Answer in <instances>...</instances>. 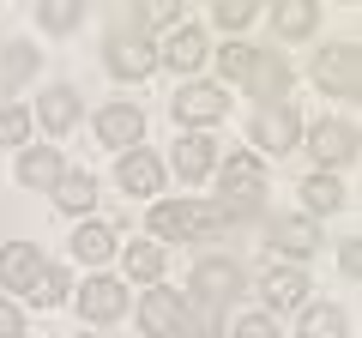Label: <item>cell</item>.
Masks as SVG:
<instances>
[{
    "label": "cell",
    "instance_id": "cell-24",
    "mask_svg": "<svg viewBox=\"0 0 362 338\" xmlns=\"http://www.w3.org/2000/svg\"><path fill=\"white\" fill-rule=\"evenodd\" d=\"M127 278L157 284V278H163V242H133L127 247Z\"/></svg>",
    "mask_w": 362,
    "mask_h": 338
},
{
    "label": "cell",
    "instance_id": "cell-2",
    "mask_svg": "<svg viewBox=\"0 0 362 338\" xmlns=\"http://www.w3.org/2000/svg\"><path fill=\"white\" fill-rule=\"evenodd\" d=\"M218 211H223V223H235V218H247V211L259 206V194H266V163H259L254 151H230L223 157V169H218Z\"/></svg>",
    "mask_w": 362,
    "mask_h": 338
},
{
    "label": "cell",
    "instance_id": "cell-35",
    "mask_svg": "<svg viewBox=\"0 0 362 338\" xmlns=\"http://www.w3.org/2000/svg\"><path fill=\"white\" fill-rule=\"evenodd\" d=\"M0 338H25V314L13 302H0Z\"/></svg>",
    "mask_w": 362,
    "mask_h": 338
},
{
    "label": "cell",
    "instance_id": "cell-12",
    "mask_svg": "<svg viewBox=\"0 0 362 338\" xmlns=\"http://www.w3.org/2000/svg\"><path fill=\"white\" fill-rule=\"evenodd\" d=\"M308 151L320 157V169L350 163V157H356V127H350V121H314V133H308Z\"/></svg>",
    "mask_w": 362,
    "mask_h": 338
},
{
    "label": "cell",
    "instance_id": "cell-22",
    "mask_svg": "<svg viewBox=\"0 0 362 338\" xmlns=\"http://www.w3.org/2000/svg\"><path fill=\"white\" fill-rule=\"evenodd\" d=\"M49 194H54L61 211H90V199H97V175H90V169H73V175H61V182L49 187Z\"/></svg>",
    "mask_w": 362,
    "mask_h": 338
},
{
    "label": "cell",
    "instance_id": "cell-5",
    "mask_svg": "<svg viewBox=\"0 0 362 338\" xmlns=\"http://www.w3.org/2000/svg\"><path fill=\"white\" fill-rule=\"evenodd\" d=\"M103 61H109V73H115V78H145L157 66V49L145 42V30H115L109 49H103Z\"/></svg>",
    "mask_w": 362,
    "mask_h": 338
},
{
    "label": "cell",
    "instance_id": "cell-33",
    "mask_svg": "<svg viewBox=\"0 0 362 338\" xmlns=\"http://www.w3.org/2000/svg\"><path fill=\"white\" fill-rule=\"evenodd\" d=\"M211 18H218V30H242L247 18H254V6H247V0H218Z\"/></svg>",
    "mask_w": 362,
    "mask_h": 338
},
{
    "label": "cell",
    "instance_id": "cell-8",
    "mask_svg": "<svg viewBox=\"0 0 362 338\" xmlns=\"http://www.w3.org/2000/svg\"><path fill=\"white\" fill-rule=\"evenodd\" d=\"M230 115V97H223V85H181L175 91V121H187V127H211V121Z\"/></svg>",
    "mask_w": 362,
    "mask_h": 338
},
{
    "label": "cell",
    "instance_id": "cell-13",
    "mask_svg": "<svg viewBox=\"0 0 362 338\" xmlns=\"http://www.w3.org/2000/svg\"><path fill=\"white\" fill-rule=\"evenodd\" d=\"M181 308L187 302L175 296V290H145V302H139V326L151 338H175L181 332Z\"/></svg>",
    "mask_w": 362,
    "mask_h": 338
},
{
    "label": "cell",
    "instance_id": "cell-14",
    "mask_svg": "<svg viewBox=\"0 0 362 338\" xmlns=\"http://www.w3.org/2000/svg\"><path fill=\"white\" fill-rule=\"evenodd\" d=\"M78 314H85V320H115V314H127V290H121L115 278H85Z\"/></svg>",
    "mask_w": 362,
    "mask_h": 338
},
{
    "label": "cell",
    "instance_id": "cell-11",
    "mask_svg": "<svg viewBox=\"0 0 362 338\" xmlns=\"http://www.w3.org/2000/svg\"><path fill=\"white\" fill-rule=\"evenodd\" d=\"M259 296H266L272 320H278V314H290V308H302V302H308V278H302L296 266H272V272L259 278Z\"/></svg>",
    "mask_w": 362,
    "mask_h": 338
},
{
    "label": "cell",
    "instance_id": "cell-1",
    "mask_svg": "<svg viewBox=\"0 0 362 338\" xmlns=\"http://www.w3.org/2000/svg\"><path fill=\"white\" fill-rule=\"evenodd\" d=\"M151 230L163 242H211L223 230V211L218 199H163V206H151Z\"/></svg>",
    "mask_w": 362,
    "mask_h": 338
},
{
    "label": "cell",
    "instance_id": "cell-20",
    "mask_svg": "<svg viewBox=\"0 0 362 338\" xmlns=\"http://www.w3.org/2000/svg\"><path fill=\"white\" fill-rule=\"evenodd\" d=\"M30 73H37V49L30 42H6L0 49V97H13Z\"/></svg>",
    "mask_w": 362,
    "mask_h": 338
},
{
    "label": "cell",
    "instance_id": "cell-30",
    "mask_svg": "<svg viewBox=\"0 0 362 338\" xmlns=\"http://www.w3.org/2000/svg\"><path fill=\"white\" fill-rule=\"evenodd\" d=\"M78 13H85L78 0H49V6H37V18H42L49 30H73V25H78Z\"/></svg>",
    "mask_w": 362,
    "mask_h": 338
},
{
    "label": "cell",
    "instance_id": "cell-17",
    "mask_svg": "<svg viewBox=\"0 0 362 338\" xmlns=\"http://www.w3.org/2000/svg\"><path fill=\"white\" fill-rule=\"evenodd\" d=\"M115 182L127 187V194H157V187H163V163H157L151 151H121Z\"/></svg>",
    "mask_w": 362,
    "mask_h": 338
},
{
    "label": "cell",
    "instance_id": "cell-23",
    "mask_svg": "<svg viewBox=\"0 0 362 338\" xmlns=\"http://www.w3.org/2000/svg\"><path fill=\"white\" fill-rule=\"evenodd\" d=\"M73 254L85 266L109 260V254H115V230H109V223H78V230H73Z\"/></svg>",
    "mask_w": 362,
    "mask_h": 338
},
{
    "label": "cell",
    "instance_id": "cell-6",
    "mask_svg": "<svg viewBox=\"0 0 362 338\" xmlns=\"http://www.w3.org/2000/svg\"><path fill=\"white\" fill-rule=\"evenodd\" d=\"M296 133H302V121H296V109H290V103H272V109H259V115H254V145L266 157L296 151Z\"/></svg>",
    "mask_w": 362,
    "mask_h": 338
},
{
    "label": "cell",
    "instance_id": "cell-34",
    "mask_svg": "<svg viewBox=\"0 0 362 338\" xmlns=\"http://www.w3.org/2000/svg\"><path fill=\"white\" fill-rule=\"evenodd\" d=\"M235 338H278V320L272 314H242L235 320Z\"/></svg>",
    "mask_w": 362,
    "mask_h": 338
},
{
    "label": "cell",
    "instance_id": "cell-31",
    "mask_svg": "<svg viewBox=\"0 0 362 338\" xmlns=\"http://www.w3.org/2000/svg\"><path fill=\"white\" fill-rule=\"evenodd\" d=\"M247 61H254V49H242V42H223L218 49V73L223 78H247Z\"/></svg>",
    "mask_w": 362,
    "mask_h": 338
},
{
    "label": "cell",
    "instance_id": "cell-36",
    "mask_svg": "<svg viewBox=\"0 0 362 338\" xmlns=\"http://www.w3.org/2000/svg\"><path fill=\"white\" fill-rule=\"evenodd\" d=\"M338 266H344V272L356 278V266H362V247H356V242H344V247H338Z\"/></svg>",
    "mask_w": 362,
    "mask_h": 338
},
{
    "label": "cell",
    "instance_id": "cell-26",
    "mask_svg": "<svg viewBox=\"0 0 362 338\" xmlns=\"http://www.w3.org/2000/svg\"><path fill=\"white\" fill-rule=\"evenodd\" d=\"M181 302H187V296H181ZM181 332H187V338H218V332H223V308L187 302V308H181Z\"/></svg>",
    "mask_w": 362,
    "mask_h": 338
},
{
    "label": "cell",
    "instance_id": "cell-15",
    "mask_svg": "<svg viewBox=\"0 0 362 338\" xmlns=\"http://www.w3.org/2000/svg\"><path fill=\"white\" fill-rule=\"evenodd\" d=\"M169 163H175L181 182H206L211 163H218V139H206V133H187V139L175 145V157H169Z\"/></svg>",
    "mask_w": 362,
    "mask_h": 338
},
{
    "label": "cell",
    "instance_id": "cell-19",
    "mask_svg": "<svg viewBox=\"0 0 362 338\" xmlns=\"http://www.w3.org/2000/svg\"><path fill=\"white\" fill-rule=\"evenodd\" d=\"M272 247H284V254H314V247H320V223L314 218H278L272 223Z\"/></svg>",
    "mask_w": 362,
    "mask_h": 338
},
{
    "label": "cell",
    "instance_id": "cell-27",
    "mask_svg": "<svg viewBox=\"0 0 362 338\" xmlns=\"http://www.w3.org/2000/svg\"><path fill=\"white\" fill-rule=\"evenodd\" d=\"M302 199H308V211H338L344 206V187H338V175H308V182H302Z\"/></svg>",
    "mask_w": 362,
    "mask_h": 338
},
{
    "label": "cell",
    "instance_id": "cell-7",
    "mask_svg": "<svg viewBox=\"0 0 362 338\" xmlns=\"http://www.w3.org/2000/svg\"><path fill=\"white\" fill-rule=\"evenodd\" d=\"M42 266H49V260H42L37 242H6V247H0V284L18 290V296H30V290H37Z\"/></svg>",
    "mask_w": 362,
    "mask_h": 338
},
{
    "label": "cell",
    "instance_id": "cell-10",
    "mask_svg": "<svg viewBox=\"0 0 362 338\" xmlns=\"http://www.w3.org/2000/svg\"><path fill=\"white\" fill-rule=\"evenodd\" d=\"M139 133H145V115L133 103L97 109V139H103V145H115V151H139Z\"/></svg>",
    "mask_w": 362,
    "mask_h": 338
},
{
    "label": "cell",
    "instance_id": "cell-37",
    "mask_svg": "<svg viewBox=\"0 0 362 338\" xmlns=\"http://www.w3.org/2000/svg\"><path fill=\"white\" fill-rule=\"evenodd\" d=\"M78 338H90V332H78Z\"/></svg>",
    "mask_w": 362,
    "mask_h": 338
},
{
    "label": "cell",
    "instance_id": "cell-9",
    "mask_svg": "<svg viewBox=\"0 0 362 338\" xmlns=\"http://www.w3.org/2000/svg\"><path fill=\"white\" fill-rule=\"evenodd\" d=\"M247 91L266 97V109L284 103V91H290V61H284L278 49H254V61H247Z\"/></svg>",
    "mask_w": 362,
    "mask_h": 338
},
{
    "label": "cell",
    "instance_id": "cell-3",
    "mask_svg": "<svg viewBox=\"0 0 362 338\" xmlns=\"http://www.w3.org/2000/svg\"><path fill=\"white\" fill-rule=\"evenodd\" d=\"M187 290H194L187 302H206V308H230V302L242 296V266L223 260V254H211V260H199V266H194Z\"/></svg>",
    "mask_w": 362,
    "mask_h": 338
},
{
    "label": "cell",
    "instance_id": "cell-25",
    "mask_svg": "<svg viewBox=\"0 0 362 338\" xmlns=\"http://www.w3.org/2000/svg\"><path fill=\"white\" fill-rule=\"evenodd\" d=\"M314 18H320V13H314L308 0H284V6L272 13V30H278V37H308Z\"/></svg>",
    "mask_w": 362,
    "mask_h": 338
},
{
    "label": "cell",
    "instance_id": "cell-32",
    "mask_svg": "<svg viewBox=\"0 0 362 338\" xmlns=\"http://www.w3.org/2000/svg\"><path fill=\"white\" fill-rule=\"evenodd\" d=\"M30 139V115L25 109H0V145H25Z\"/></svg>",
    "mask_w": 362,
    "mask_h": 338
},
{
    "label": "cell",
    "instance_id": "cell-28",
    "mask_svg": "<svg viewBox=\"0 0 362 338\" xmlns=\"http://www.w3.org/2000/svg\"><path fill=\"white\" fill-rule=\"evenodd\" d=\"M344 332H350L344 308H308L302 314V338H344Z\"/></svg>",
    "mask_w": 362,
    "mask_h": 338
},
{
    "label": "cell",
    "instance_id": "cell-16",
    "mask_svg": "<svg viewBox=\"0 0 362 338\" xmlns=\"http://www.w3.org/2000/svg\"><path fill=\"white\" fill-rule=\"evenodd\" d=\"M157 61L175 66V73H194V66L206 61V37H199L194 25H175V30L163 37V49H157Z\"/></svg>",
    "mask_w": 362,
    "mask_h": 338
},
{
    "label": "cell",
    "instance_id": "cell-29",
    "mask_svg": "<svg viewBox=\"0 0 362 338\" xmlns=\"http://www.w3.org/2000/svg\"><path fill=\"white\" fill-rule=\"evenodd\" d=\"M66 272L61 266H42V278H37V290H30V302H37V308H54V302H66Z\"/></svg>",
    "mask_w": 362,
    "mask_h": 338
},
{
    "label": "cell",
    "instance_id": "cell-18",
    "mask_svg": "<svg viewBox=\"0 0 362 338\" xmlns=\"http://www.w3.org/2000/svg\"><path fill=\"white\" fill-rule=\"evenodd\" d=\"M37 121L49 133H66L78 121V91H73V85H49V91L37 97Z\"/></svg>",
    "mask_w": 362,
    "mask_h": 338
},
{
    "label": "cell",
    "instance_id": "cell-4",
    "mask_svg": "<svg viewBox=\"0 0 362 338\" xmlns=\"http://www.w3.org/2000/svg\"><path fill=\"white\" fill-rule=\"evenodd\" d=\"M314 78H320V91H332V97H362V54H356V42L320 49L314 54Z\"/></svg>",
    "mask_w": 362,
    "mask_h": 338
},
{
    "label": "cell",
    "instance_id": "cell-21",
    "mask_svg": "<svg viewBox=\"0 0 362 338\" xmlns=\"http://www.w3.org/2000/svg\"><path fill=\"white\" fill-rule=\"evenodd\" d=\"M18 182H25V187H54V182H61V157H54V145H30V151L18 157Z\"/></svg>",
    "mask_w": 362,
    "mask_h": 338
}]
</instances>
